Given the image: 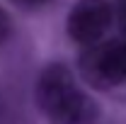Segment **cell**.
Segmentation results:
<instances>
[{
  "mask_svg": "<svg viewBox=\"0 0 126 124\" xmlns=\"http://www.w3.org/2000/svg\"><path fill=\"white\" fill-rule=\"evenodd\" d=\"M119 24L124 27V32H126V0H121L119 2Z\"/></svg>",
  "mask_w": 126,
  "mask_h": 124,
  "instance_id": "7",
  "label": "cell"
},
{
  "mask_svg": "<svg viewBox=\"0 0 126 124\" xmlns=\"http://www.w3.org/2000/svg\"><path fill=\"white\" fill-rule=\"evenodd\" d=\"M10 34H12V20L5 7H0V46L10 39Z\"/></svg>",
  "mask_w": 126,
  "mask_h": 124,
  "instance_id": "5",
  "label": "cell"
},
{
  "mask_svg": "<svg viewBox=\"0 0 126 124\" xmlns=\"http://www.w3.org/2000/svg\"><path fill=\"white\" fill-rule=\"evenodd\" d=\"M111 20H114V10L109 0H78L65 20L68 37L82 46L97 44L111 27Z\"/></svg>",
  "mask_w": 126,
  "mask_h": 124,
  "instance_id": "2",
  "label": "cell"
},
{
  "mask_svg": "<svg viewBox=\"0 0 126 124\" xmlns=\"http://www.w3.org/2000/svg\"><path fill=\"white\" fill-rule=\"evenodd\" d=\"M15 5H19V7H27V10H32V7H41V5H46L48 0H12Z\"/></svg>",
  "mask_w": 126,
  "mask_h": 124,
  "instance_id": "6",
  "label": "cell"
},
{
  "mask_svg": "<svg viewBox=\"0 0 126 124\" xmlns=\"http://www.w3.org/2000/svg\"><path fill=\"white\" fill-rule=\"evenodd\" d=\"M80 76L97 90H109L126 80V44L97 41L80 56Z\"/></svg>",
  "mask_w": 126,
  "mask_h": 124,
  "instance_id": "1",
  "label": "cell"
},
{
  "mask_svg": "<svg viewBox=\"0 0 126 124\" xmlns=\"http://www.w3.org/2000/svg\"><path fill=\"white\" fill-rule=\"evenodd\" d=\"M75 90H78V83H75L73 71L63 63H51L41 71V76L36 80V102L41 112L48 114Z\"/></svg>",
  "mask_w": 126,
  "mask_h": 124,
  "instance_id": "3",
  "label": "cell"
},
{
  "mask_svg": "<svg viewBox=\"0 0 126 124\" xmlns=\"http://www.w3.org/2000/svg\"><path fill=\"white\" fill-rule=\"evenodd\" d=\"M51 124H97L99 119V107L92 97L82 90L70 93L53 112L46 114Z\"/></svg>",
  "mask_w": 126,
  "mask_h": 124,
  "instance_id": "4",
  "label": "cell"
}]
</instances>
